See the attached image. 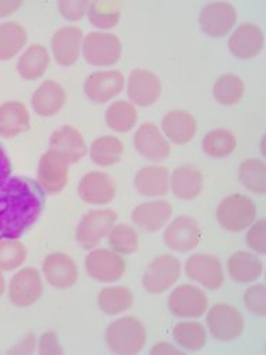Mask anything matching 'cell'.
<instances>
[{"label": "cell", "instance_id": "obj_32", "mask_svg": "<svg viewBox=\"0 0 266 355\" xmlns=\"http://www.w3.org/2000/svg\"><path fill=\"white\" fill-rule=\"evenodd\" d=\"M172 338L185 351H199L208 343L206 327L195 319H183L172 329Z\"/></svg>", "mask_w": 266, "mask_h": 355}, {"label": "cell", "instance_id": "obj_50", "mask_svg": "<svg viewBox=\"0 0 266 355\" xmlns=\"http://www.w3.org/2000/svg\"><path fill=\"white\" fill-rule=\"evenodd\" d=\"M260 148H262V155H265V137L260 140Z\"/></svg>", "mask_w": 266, "mask_h": 355}, {"label": "cell", "instance_id": "obj_8", "mask_svg": "<svg viewBox=\"0 0 266 355\" xmlns=\"http://www.w3.org/2000/svg\"><path fill=\"white\" fill-rule=\"evenodd\" d=\"M206 327L209 333L222 343L237 340L245 329L242 313L233 305L219 302L206 311Z\"/></svg>", "mask_w": 266, "mask_h": 355}, {"label": "cell", "instance_id": "obj_43", "mask_svg": "<svg viewBox=\"0 0 266 355\" xmlns=\"http://www.w3.org/2000/svg\"><path fill=\"white\" fill-rule=\"evenodd\" d=\"M245 242L251 250H253L256 254L263 256L266 253V221L265 218L255 220L248 228Z\"/></svg>", "mask_w": 266, "mask_h": 355}, {"label": "cell", "instance_id": "obj_39", "mask_svg": "<svg viewBox=\"0 0 266 355\" xmlns=\"http://www.w3.org/2000/svg\"><path fill=\"white\" fill-rule=\"evenodd\" d=\"M245 94V84L242 78L234 73L220 76L213 84L215 100L223 107L238 104Z\"/></svg>", "mask_w": 266, "mask_h": 355}, {"label": "cell", "instance_id": "obj_28", "mask_svg": "<svg viewBox=\"0 0 266 355\" xmlns=\"http://www.w3.org/2000/svg\"><path fill=\"white\" fill-rule=\"evenodd\" d=\"M31 118L27 107L20 101L0 104V137L12 139L30 129Z\"/></svg>", "mask_w": 266, "mask_h": 355}, {"label": "cell", "instance_id": "obj_12", "mask_svg": "<svg viewBox=\"0 0 266 355\" xmlns=\"http://www.w3.org/2000/svg\"><path fill=\"white\" fill-rule=\"evenodd\" d=\"M184 270L188 279L212 291L220 290L226 283L222 261L210 253L191 254L185 261Z\"/></svg>", "mask_w": 266, "mask_h": 355}, {"label": "cell", "instance_id": "obj_18", "mask_svg": "<svg viewBox=\"0 0 266 355\" xmlns=\"http://www.w3.org/2000/svg\"><path fill=\"white\" fill-rule=\"evenodd\" d=\"M136 151L149 161H163L171 155V143L153 122L142 123L133 136Z\"/></svg>", "mask_w": 266, "mask_h": 355}, {"label": "cell", "instance_id": "obj_31", "mask_svg": "<svg viewBox=\"0 0 266 355\" xmlns=\"http://www.w3.org/2000/svg\"><path fill=\"white\" fill-rule=\"evenodd\" d=\"M135 304V295L126 286L104 287L97 295L100 311L108 316H118L129 311Z\"/></svg>", "mask_w": 266, "mask_h": 355}, {"label": "cell", "instance_id": "obj_47", "mask_svg": "<svg viewBox=\"0 0 266 355\" xmlns=\"http://www.w3.org/2000/svg\"><path fill=\"white\" fill-rule=\"evenodd\" d=\"M23 6V0H0V19L16 13Z\"/></svg>", "mask_w": 266, "mask_h": 355}, {"label": "cell", "instance_id": "obj_21", "mask_svg": "<svg viewBox=\"0 0 266 355\" xmlns=\"http://www.w3.org/2000/svg\"><path fill=\"white\" fill-rule=\"evenodd\" d=\"M174 207L168 200L154 199L136 206L131 214L132 223L144 232L153 234L167 227L171 221Z\"/></svg>", "mask_w": 266, "mask_h": 355}, {"label": "cell", "instance_id": "obj_13", "mask_svg": "<svg viewBox=\"0 0 266 355\" xmlns=\"http://www.w3.org/2000/svg\"><path fill=\"white\" fill-rule=\"evenodd\" d=\"M69 166L70 162L59 153L48 150L42 154L38 171L37 185L47 195L60 193L69 182Z\"/></svg>", "mask_w": 266, "mask_h": 355}, {"label": "cell", "instance_id": "obj_48", "mask_svg": "<svg viewBox=\"0 0 266 355\" xmlns=\"http://www.w3.org/2000/svg\"><path fill=\"white\" fill-rule=\"evenodd\" d=\"M150 354L151 355H167V354H183V351L180 349V347H174L172 344H169L167 341H160L151 347Z\"/></svg>", "mask_w": 266, "mask_h": 355}, {"label": "cell", "instance_id": "obj_34", "mask_svg": "<svg viewBox=\"0 0 266 355\" xmlns=\"http://www.w3.org/2000/svg\"><path fill=\"white\" fill-rule=\"evenodd\" d=\"M27 30L17 21L0 24V60H10L27 45Z\"/></svg>", "mask_w": 266, "mask_h": 355}, {"label": "cell", "instance_id": "obj_15", "mask_svg": "<svg viewBox=\"0 0 266 355\" xmlns=\"http://www.w3.org/2000/svg\"><path fill=\"white\" fill-rule=\"evenodd\" d=\"M202 235V228L195 218L178 216L167 224L163 238L168 249L178 253H188L199 246Z\"/></svg>", "mask_w": 266, "mask_h": 355}, {"label": "cell", "instance_id": "obj_38", "mask_svg": "<svg viewBox=\"0 0 266 355\" xmlns=\"http://www.w3.org/2000/svg\"><path fill=\"white\" fill-rule=\"evenodd\" d=\"M237 148V137L228 129H213L208 132L202 140L203 153L215 159H222L231 155Z\"/></svg>", "mask_w": 266, "mask_h": 355}, {"label": "cell", "instance_id": "obj_16", "mask_svg": "<svg viewBox=\"0 0 266 355\" xmlns=\"http://www.w3.org/2000/svg\"><path fill=\"white\" fill-rule=\"evenodd\" d=\"M238 20V13L230 2L206 3L199 13V26L202 31L212 38L227 35Z\"/></svg>", "mask_w": 266, "mask_h": 355}, {"label": "cell", "instance_id": "obj_40", "mask_svg": "<svg viewBox=\"0 0 266 355\" xmlns=\"http://www.w3.org/2000/svg\"><path fill=\"white\" fill-rule=\"evenodd\" d=\"M107 238L110 249L122 256L135 253L140 245V238L136 228L129 224H115Z\"/></svg>", "mask_w": 266, "mask_h": 355}, {"label": "cell", "instance_id": "obj_29", "mask_svg": "<svg viewBox=\"0 0 266 355\" xmlns=\"http://www.w3.org/2000/svg\"><path fill=\"white\" fill-rule=\"evenodd\" d=\"M227 272L235 283L249 284L262 276L263 263L258 254L247 250H238L228 257Z\"/></svg>", "mask_w": 266, "mask_h": 355}, {"label": "cell", "instance_id": "obj_20", "mask_svg": "<svg viewBox=\"0 0 266 355\" xmlns=\"http://www.w3.org/2000/svg\"><path fill=\"white\" fill-rule=\"evenodd\" d=\"M83 38V30L77 26L59 28L51 40V51L55 62L63 67L73 66L81 55Z\"/></svg>", "mask_w": 266, "mask_h": 355}, {"label": "cell", "instance_id": "obj_46", "mask_svg": "<svg viewBox=\"0 0 266 355\" xmlns=\"http://www.w3.org/2000/svg\"><path fill=\"white\" fill-rule=\"evenodd\" d=\"M12 173V165L9 161V157L3 147H0V189L5 187V184L10 180Z\"/></svg>", "mask_w": 266, "mask_h": 355}, {"label": "cell", "instance_id": "obj_33", "mask_svg": "<svg viewBox=\"0 0 266 355\" xmlns=\"http://www.w3.org/2000/svg\"><path fill=\"white\" fill-rule=\"evenodd\" d=\"M125 153L124 141L113 135H104L97 137L90 146L92 161L101 168L117 165Z\"/></svg>", "mask_w": 266, "mask_h": 355}, {"label": "cell", "instance_id": "obj_25", "mask_svg": "<svg viewBox=\"0 0 266 355\" xmlns=\"http://www.w3.org/2000/svg\"><path fill=\"white\" fill-rule=\"evenodd\" d=\"M67 101L65 88L55 80H45L38 85L31 97V105L37 115L51 118L58 115Z\"/></svg>", "mask_w": 266, "mask_h": 355}, {"label": "cell", "instance_id": "obj_35", "mask_svg": "<svg viewBox=\"0 0 266 355\" xmlns=\"http://www.w3.org/2000/svg\"><path fill=\"white\" fill-rule=\"evenodd\" d=\"M139 119L136 107L125 100H117L106 111L107 126L117 133H128L135 129Z\"/></svg>", "mask_w": 266, "mask_h": 355}, {"label": "cell", "instance_id": "obj_36", "mask_svg": "<svg viewBox=\"0 0 266 355\" xmlns=\"http://www.w3.org/2000/svg\"><path fill=\"white\" fill-rule=\"evenodd\" d=\"M240 184L255 195L266 193V165L263 159L252 157L242 161L238 166Z\"/></svg>", "mask_w": 266, "mask_h": 355}, {"label": "cell", "instance_id": "obj_2", "mask_svg": "<svg viewBox=\"0 0 266 355\" xmlns=\"http://www.w3.org/2000/svg\"><path fill=\"white\" fill-rule=\"evenodd\" d=\"M147 341V331L142 320L135 316H122L111 322L106 330V343L110 351L118 355L139 354Z\"/></svg>", "mask_w": 266, "mask_h": 355}, {"label": "cell", "instance_id": "obj_41", "mask_svg": "<svg viewBox=\"0 0 266 355\" xmlns=\"http://www.w3.org/2000/svg\"><path fill=\"white\" fill-rule=\"evenodd\" d=\"M27 248L19 239H0V270L13 272L20 269L27 260Z\"/></svg>", "mask_w": 266, "mask_h": 355}, {"label": "cell", "instance_id": "obj_14", "mask_svg": "<svg viewBox=\"0 0 266 355\" xmlns=\"http://www.w3.org/2000/svg\"><path fill=\"white\" fill-rule=\"evenodd\" d=\"M117 191L118 187L114 178L103 171H90L84 173L77 187L80 199L87 205L97 207L113 203Z\"/></svg>", "mask_w": 266, "mask_h": 355}, {"label": "cell", "instance_id": "obj_9", "mask_svg": "<svg viewBox=\"0 0 266 355\" xmlns=\"http://www.w3.org/2000/svg\"><path fill=\"white\" fill-rule=\"evenodd\" d=\"M125 76L118 69L97 70L84 80L83 90L85 97L94 104H107L122 94L125 90Z\"/></svg>", "mask_w": 266, "mask_h": 355}, {"label": "cell", "instance_id": "obj_4", "mask_svg": "<svg viewBox=\"0 0 266 355\" xmlns=\"http://www.w3.org/2000/svg\"><path fill=\"white\" fill-rule=\"evenodd\" d=\"M81 55L92 66L108 67L119 62L122 56V42L117 34L92 31L83 38Z\"/></svg>", "mask_w": 266, "mask_h": 355}, {"label": "cell", "instance_id": "obj_30", "mask_svg": "<svg viewBox=\"0 0 266 355\" xmlns=\"http://www.w3.org/2000/svg\"><path fill=\"white\" fill-rule=\"evenodd\" d=\"M49 64H51L49 51L41 44H34L20 55L16 67L22 78L27 81H34L41 78L48 71Z\"/></svg>", "mask_w": 266, "mask_h": 355}, {"label": "cell", "instance_id": "obj_44", "mask_svg": "<svg viewBox=\"0 0 266 355\" xmlns=\"http://www.w3.org/2000/svg\"><path fill=\"white\" fill-rule=\"evenodd\" d=\"M88 5L90 2H87V0H60L58 9L66 20L80 21L87 15Z\"/></svg>", "mask_w": 266, "mask_h": 355}, {"label": "cell", "instance_id": "obj_6", "mask_svg": "<svg viewBox=\"0 0 266 355\" xmlns=\"http://www.w3.org/2000/svg\"><path fill=\"white\" fill-rule=\"evenodd\" d=\"M117 221L118 214L113 209L100 207L87 211L76 228V242L83 249L90 250L97 248L108 236Z\"/></svg>", "mask_w": 266, "mask_h": 355}, {"label": "cell", "instance_id": "obj_42", "mask_svg": "<svg viewBox=\"0 0 266 355\" xmlns=\"http://www.w3.org/2000/svg\"><path fill=\"white\" fill-rule=\"evenodd\" d=\"M245 308L258 316L266 313V288L265 284H253L244 293Z\"/></svg>", "mask_w": 266, "mask_h": 355}, {"label": "cell", "instance_id": "obj_23", "mask_svg": "<svg viewBox=\"0 0 266 355\" xmlns=\"http://www.w3.org/2000/svg\"><path fill=\"white\" fill-rule=\"evenodd\" d=\"M160 129L169 143L185 146L195 139L198 123L191 112L172 110L164 115Z\"/></svg>", "mask_w": 266, "mask_h": 355}, {"label": "cell", "instance_id": "obj_17", "mask_svg": "<svg viewBox=\"0 0 266 355\" xmlns=\"http://www.w3.org/2000/svg\"><path fill=\"white\" fill-rule=\"evenodd\" d=\"M10 302L19 308L34 305L44 294V282L41 273L35 268H24L19 270L9 283Z\"/></svg>", "mask_w": 266, "mask_h": 355}, {"label": "cell", "instance_id": "obj_49", "mask_svg": "<svg viewBox=\"0 0 266 355\" xmlns=\"http://www.w3.org/2000/svg\"><path fill=\"white\" fill-rule=\"evenodd\" d=\"M5 291H6V280L2 270H0V297L5 294Z\"/></svg>", "mask_w": 266, "mask_h": 355}, {"label": "cell", "instance_id": "obj_27", "mask_svg": "<svg viewBox=\"0 0 266 355\" xmlns=\"http://www.w3.org/2000/svg\"><path fill=\"white\" fill-rule=\"evenodd\" d=\"M169 171L164 165H146L135 173V188L139 195L158 199L169 191Z\"/></svg>", "mask_w": 266, "mask_h": 355}, {"label": "cell", "instance_id": "obj_10", "mask_svg": "<svg viewBox=\"0 0 266 355\" xmlns=\"http://www.w3.org/2000/svg\"><path fill=\"white\" fill-rule=\"evenodd\" d=\"M209 309V297L194 284L175 287L168 297V311L178 319H199Z\"/></svg>", "mask_w": 266, "mask_h": 355}, {"label": "cell", "instance_id": "obj_1", "mask_svg": "<svg viewBox=\"0 0 266 355\" xmlns=\"http://www.w3.org/2000/svg\"><path fill=\"white\" fill-rule=\"evenodd\" d=\"M27 178L10 176L0 189V236L19 239L41 216L42 195Z\"/></svg>", "mask_w": 266, "mask_h": 355}, {"label": "cell", "instance_id": "obj_37", "mask_svg": "<svg viewBox=\"0 0 266 355\" xmlns=\"http://www.w3.org/2000/svg\"><path fill=\"white\" fill-rule=\"evenodd\" d=\"M88 21L99 31H108L118 26L121 20V6L113 0H97L90 2L87 10Z\"/></svg>", "mask_w": 266, "mask_h": 355}, {"label": "cell", "instance_id": "obj_5", "mask_svg": "<svg viewBox=\"0 0 266 355\" xmlns=\"http://www.w3.org/2000/svg\"><path fill=\"white\" fill-rule=\"evenodd\" d=\"M181 273L183 264L178 257L160 254L149 263L142 277V286L149 294H163L176 284Z\"/></svg>", "mask_w": 266, "mask_h": 355}, {"label": "cell", "instance_id": "obj_22", "mask_svg": "<svg viewBox=\"0 0 266 355\" xmlns=\"http://www.w3.org/2000/svg\"><path fill=\"white\" fill-rule=\"evenodd\" d=\"M265 45V35L260 27L253 23L240 24L228 38V49L233 56L241 60L253 59Z\"/></svg>", "mask_w": 266, "mask_h": 355}, {"label": "cell", "instance_id": "obj_19", "mask_svg": "<svg viewBox=\"0 0 266 355\" xmlns=\"http://www.w3.org/2000/svg\"><path fill=\"white\" fill-rule=\"evenodd\" d=\"M42 273L45 280L58 290L72 288L78 280L76 261L63 252L49 253L42 261Z\"/></svg>", "mask_w": 266, "mask_h": 355}, {"label": "cell", "instance_id": "obj_3", "mask_svg": "<svg viewBox=\"0 0 266 355\" xmlns=\"http://www.w3.org/2000/svg\"><path fill=\"white\" fill-rule=\"evenodd\" d=\"M256 203L242 193H234L224 198L216 209V220L219 225L234 234L245 231L256 220Z\"/></svg>", "mask_w": 266, "mask_h": 355}, {"label": "cell", "instance_id": "obj_24", "mask_svg": "<svg viewBox=\"0 0 266 355\" xmlns=\"http://www.w3.org/2000/svg\"><path fill=\"white\" fill-rule=\"evenodd\" d=\"M205 178L201 169L185 164L169 173V191L180 200H194L203 191Z\"/></svg>", "mask_w": 266, "mask_h": 355}, {"label": "cell", "instance_id": "obj_11", "mask_svg": "<svg viewBox=\"0 0 266 355\" xmlns=\"http://www.w3.org/2000/svg\"><path fill=\"white\" fill-rule=\"evenodd\" d=\"M125 90L129 103L135 107L149 108L158 103L163 93V84L154 71L133 69L125 81Z\"/></svg>", "mask_w": 266, "mask_h": 355}, {"label": "cell", "instance_id": "obj_45", "mask_svg": "<svg viewBox=\"0 0 266 355\" xmlns=\"http://www.w3.org/2000/svg\"><path fill=\"white\" fill-rule=\"evenodd\" d=\"M38 352L40 354H60V344L58 340V336L55 331H45L38 344Z\"/></svg>", "mask_w": 266, "mask_h": 355}, {"label": "cell", "instance_id": "obj_26", "mask_svg": "<svg viewBox=\"0 0 266 355\" xmlns=\"http://www.w3.org/2000/svg\"><path fill=\"white\" fill-rule=\"evenodd\" d=\"M49 150L62 154L70 164H76L87 155L85 140L81 132L72 125H63L52 132Z\"/></svg>", "mask_w": 266, "mask_h": 355}, {"label": "cell", "instance_id": "obj_7", "mask_svg": "<svg viewBox=\"0 0 266 355\" xmlns=\"http://www.w3.org/2000/svg\"><path fill=\"white\" fill-rule=\"evenodd\" d=\"M87 275L99 283H115L126 273V261L122 254L110 248H94L84 259Z\"/></svg>", "mask_w": 266, "mask_h": 355}]
</instances>
